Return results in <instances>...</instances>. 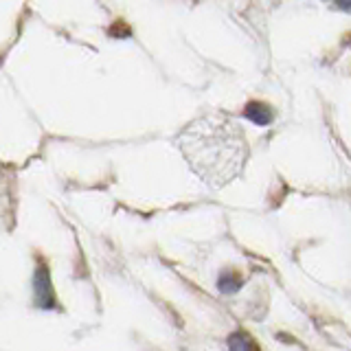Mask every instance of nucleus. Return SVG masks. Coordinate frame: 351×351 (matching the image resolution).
Wrapping results in <instances>:
<instances>
[{
	"label": "nucleus",
	"mask_w": 351,
	"mask_h": 351,
	"mask_svg": "<svg viewBox=\"0 0 351 351\" xmlns=\"http://www.w3.org/2000/svg\"><path fill=\"white\" fill-rule=\"evenodd\" d=\"M334 7H338L340 11H347V14H351V0H334Z\"/></svg>",
	"instance_id": "6"
},
{
	"label": "nucleus",
	"mask_w": 351,
	"mask_h": 351,
	"mask_svg": "<svg viewBox=\"0 0 351 351\" xmlns=\"http://www.w3.org/2000/svg\"><path fill=\"white\" fill-rule=\"evenodd\" d=\"M33 290H36V301L42 307L53 305V285H51L47 266H38L36 274H33Z\"/></svg>",
	"instance_id": "2"
},
{
	"label": "nucleus",
	"mask_w": 351,
	"mask_h": 351,
	"mask_svg": "<svg viewBox=\"0 0 351 351\" xmlns=\"http://www.w3.org/2000/svg\"><path fill=\"white\" fill-rule=\"evenodd\" d=\"M217 288H219V292H224V294L237 292L241 288L239 272H235V270H224L222 274H219V279H217Z\"/></svg>",
	"instance_id": "5"
},
{
	"label": "nucleus",
	"mask_w": 351,
	"mask_h": 351,
	"mask_svg": "<svg viewBox=\"0 0 351 351\" xmlns=\"http://www.w3.org/2000/svg\"><path fill=\"white\" fill-rule=\"evenodd\" d=\"M228 351H261V349L252 336L237 332V334H230L228 338Z\"/></svg>",
	"instance_id": "4"
},
{
	"label": "nucleus",
	"mask_w": 351,
	"mask_h": 351,
	"mask_svg": "<svg viewBox=\"0 0 351 351\" xmlns=\"http://www.w3.org/2000/svg\"><path fill=\"white\" fill-rule=\"evenodd\" d=\"M191 143L186 147L193 171L211 186H222L244 167L246 141L235 121L224 117H204L193 121Z\"/></svg>",
	"instance_id": "1"
},
{
	"label": "nucleus",
	"mask_w": 351,
	"mask_h": 351,
	"mask_svg": "<svg viewBox=\"0 0 351 351\" xmlns=\"http://www.w3.org/2000/svg\"><path fill=\"white\" fill-rule=\"evenodd\" d=\"M244 114L255 125H268L270 121H272V110L266 104H261V101H250V104H246Z\"/></svg>",
	"instance_id": "3"
}]
</instances>
